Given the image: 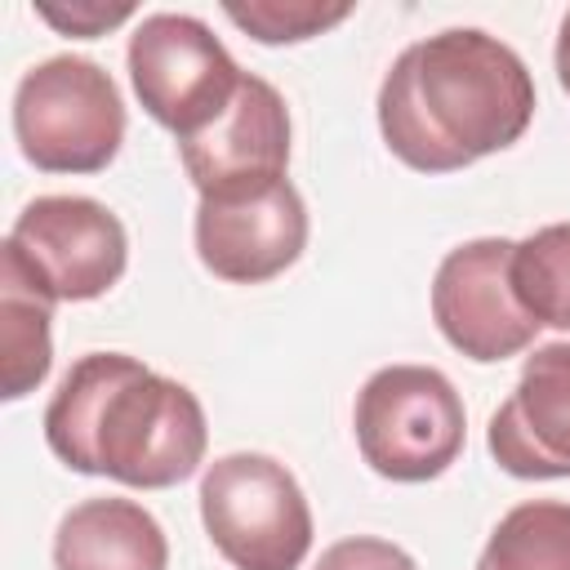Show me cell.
Instances as JSON below:
<instances>
[{
    "label": "cell",
    "mask_w": 570,
    "mask_h": 570,
    "mask_svg": "<svg viewBox=\"0 0 570 570\" xmlns=\"http://www.w3.org/2000/svg\"><path fill=\"white\" fill-rule=\"evenodd\" d=\"M530 116V67L481 27H445L405 45L379 85V134L419 174H450L512 147Z\"/></svg>",
    "instance_id": "1"
},
{
    "label": "cell",
    "mask_w": 570,
    "mask_h": 570,
    "mask_svg": "<svg viewBox=\"0 0 570 570\" xmlns=\"http://www.w3.org/2000/svg\"><path fill=\"white\" fill-rule=\"evenodd\" d=\"M45 441L85 476L165 490L200 468L209 423L196 392L178 379H165L125 352H89L49 396Z\"/></svg>",
    "instance_id": "2"
},
{
    "label": "cell",
    "mask_w": 570,
    "mask_h": 570,
    "mask_svg": "<svg viewBox=\"0 0 570 570\" xmlns=\"http://www.w3.org/2000/svg\"><path fill=\"white\" fill-rule=\"evenodd\" d=\"M13 138L36 169H107L125 142V102L116 80L80 53L36 62L13 89Z\"/></svg>",
    "instance_id": "3"
},
{
    "label": "cell",
    "mask_w": 570,
    "mask_h": 570,
    "mask_svg": "<svg viewBox=\"0 0 570 570\" xmlns=\"http://www.w3.org/2000/svg\"><path fill=\"white\" fill-rule=\"evenodd\" d=\"M356 450L387 481L441 476L468 436L463 396L432 365H383L374 370L352 405Z\"/></svg>",
    "instance_id": "4"
},
{
    "label": "cell",
    "mask_w": 570,
    "mask_h": 570,
    "mask_svg": "<svg viewBox=\"0 0 570 570\" xmlns=\"http://www.w3.org/2000/svg\"><path fill=\"white\" fill-rule=\"evenodd\" d=\"M200 521L236 570H298L312 552V508L285 463L258 450L223 454L200 476Z\"/></svg>",
    "instance_id": "5"
},
{
    "label": "cell",
    "mask_w": 570,
    "mask_h": 570,
    "mask_svg": "<svg viewBox=\"0 0 570 570\" xmlns=\"http://www.w3.org/2000/svg\"><path fill=\"white\" fill-rule=\"evenodd\" d=\"M0 263L18 267L49 303H89L125 276L129 236L94 196H36L9 227Z\"/></svg>",
    "instance_id": "6"
},
{
    "label": "cell",
    "mask_w": 570,
    "mask_h": 570,
    "mask_svg": "<svg viewBox=\"0 0 570 570\" xmlns=\"http://www.w3.org/2000/svg\"><path fill=\"white\" fill-rule=\"evenodd\" d=\"M129 80L142 111L174 138L200 134L240 89L227 45L191 13H147L129 36Z\"/></svg>",
    "instance_id": "7"
},
{
    "label": "cell",
    "mask_w": 570,
    "mask_h": 570,
    "mask_svg": "<svg viewBox=\"0 0 570 570\" xmlns=\"http://www.w3.org/2000/svg\"><path fill=\"white\" fill-rule=\"evenodd\" d=\"M512 245L503 236H481L450 249L432 276V321L454 352L468 361H508L525 352L539 321L517 303L512 289Z\"/></svg>",
    "instance_id": "8"
},
{
    "label": "cell",
    "mask_w": 570,
    "mask_h": 570,
    "mask_svg": "<svg viewBox=\"0 0 570 570\" xmlns=\"http://www.w3.org/2000/svg\"><path fill=\"white\" fill-rule=\"evenodd\" d=\"M178 160L200 196H245L281 183L289 165V107L276 85L245 71L223 116L178 138Z\"/></svg>",
    "instance_id": "9"
},
{
    "label": "cell",
    "mask_w": 570,
    "mask_h": 570,
    "mask_svg": "<svg viewBox=\"0 0 570 570\" xmlns=\"http://www.w3.org/2000/svg\"><path fill=\"white\" fill-rule=\"evenodd\" d=\"M307 245V205L289 178L245 196H200L196 254L232 285L281 276Z\"/></svg>",
    "instance_id": "10"
},
{
    "label": "cell",
    "mask_w": 570,
    "mask_h": 570,
    "mask_svg": "<svg viewBox=\"0 0 570 570\" xmlns=\"http://www.w3.org/2000/svg\"><path fill=\"white\" fill-rule=\"evenodd\" d=\"M485 445L508 476H570V343H543L525 356L512 396L490 414Z\"/></svg>",
    "instance_id": "11"
},
{
    "label": "cell",
    "mask_w": 570,
    "mask_h": 570,
    "mask_svg": "<svg viewBox=\"0 0 570 570\" xmlns=\"http://www.w3.org/2000/svg\"><path fill=\"white\" fill-rule=\"evenodd\" d=\"M58 570H165L169 539L160 521L134 499H85L53 534Z\"/></svg>",
    "instance_id": "12"
},
{
    "label": "cell",
    "mask_w": 570,
    "mask_h": 570,
    "mask_svg": "<svg viewBox=\"0 0 570 570\" xmlns=\"http://www.w3.org/2000/svg\"><path fill=\"white\" fill-rule=\"evenodd\" d=\"M49 321L53 303L9 263H0V379H4V401L27 396L31 387L45 383L53 343H49Z\"/></svg>",
    "instance_id": "13"
},
{
    "label": "cell",
    "mask_w": 570,
    "mask_h": 570,
    "mask_svg": "<svg viewBox=\"0 0 570 570\" xmlns=\"http://www.w3.org/2000/svg\"><path fill=\"white\" fill-rule=\"evenodd\" d=\"M476 570H570V503L525 499L503 512Z\"/></svg>",
    "instance_id": "14"
},
{
    "label": "cell",
    "mask_w": 570,
    "mask_h": 570,
    "mask_svg": "<svg viewBox=\"0 0 570 570\" xmlns=\"http://www.w3.org/2000/svg\"><path fill=\"white\" fill-rule=\"evenodd\" d=\"M512 289L539 325L570 334V223H548L512 245Z\"/></svg>",
    "instance_id": "15"
},
{
    "label": "cell",
    "mask_w": 570,
    "mask_h": 570,
    "mask_svg": "<svg viewBox=\"0 0 570 570\" xmlns=\"http://www.w3.org/2000/svg\"><path fill=\"white\" fill-rule=\"evenodd\" d=\"M223 13L254 36L258 45H294L307 36H321L338 27L352 4H325V0H227Z\"/></svg>",
    "instance_id": "16"
},
{
    "label": "cell",
    "mask_w": 570,
    "mask_h": 570,
    "mask_svg": "<svg viewBox=\"0 0 570 570\" xmlns=\"http://www.w3.org/2000/svg\"><path fill=\"white\" fill-rule=\"evenodd\" d=\"M312 570H419L414 557L387 539H374V534H352V539H338L321 552V561Z\"/></svg>",
    "instance_id": "17"
},
{
    "label": "cell",
    "mask_w": 570,
    "mask_h": 570,
    "mask_svg": "<svg viewBox=\"0 0 570 570\" xmlns=\"http://www.w3.org/2000/svg\"><path fill=\"white\" fill-rule=\"evenodd\" d=\"M36 13L49 22V27H58L62 36H102L107 27H116V22H125L129 13H134V4L129 0H116V4H107V0H71V4H36Z\"/></svg>",
    "instance_id": "18"
},
{
    "label": "cell",
    "mask_w": 570,
    "mask_h": 570,
    "mask_svg": "<svg viewBox=\"0 0 570 570\" xmlns=\"http://www.w3.org/2000/svg\"><path fill=\"white\" fill-rule=\"evenodd\" d=\"M557 80L570 94V9L561 18V27H557Z\"/></svg>",
    "instance_id": "19"
}]
</instances>
